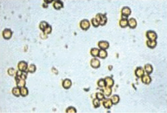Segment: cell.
I'll use <instances>...</instances> for the list:
<instances>
[{
	"mask_svg": "<svg viewBox=\"0 0 167 113\" xmlns=\"http://www.w3.org/2000/svg\"><path fill=\"white\" fill-rule=\"evenodd\" d=\"M28 64L25 61H21L18 65V68L19 70L22 71H26V70L28 69Z\"/></svg>",
	"mask_w": 167,
	"mask_h": 113,
	"instance_id": "obj_9",
	"label": "cell"
},
{
	"mask_svg": "<svg viewBox=\"0 0 167 113\" xmlns=\"http://www.w3.org/2000/svg\"><path fill=\"white\" fill-rule=\"evenodd\" d=\"M105 80L106 83V87H110L113 86L114 84V81L112 78L109 77H106Z\"/></svg>",
	"mask_w": 167,
	"mask_h": 113,
	"instance_id": "obj_19",
	"label": "cell"
},
{
	"mask_svg": "<svg viewBox=\"0 0 167 113\" xmlns=\"http://www.w3.org/2000/svg\"><path fill=\"white\" fill-rule=\"evenodd\" d=\"M43 7L44 8H46L48 7V5H46V3H44L43 4Z\"/></svg>",
	"mask_w": 167,
	"mask_h": 113,
	"instance_id": "obj_35",
	"label": "cell"
},
{
	"mask_svg": "<svg viewBox=\"0 0 167 113\" xmlns=\"http://www.w3.org/2000/svg\"><path fill=\"white\" fill-rule=\"evenodd\" d=\"M146 37L150 41H155L157 38V34L154 31L151 30H148L146 34Z\"/></svg>",
	"mask_w": 167,
	"mask_h": 113,
	"instance_id": "obj_4",
	"label": "cell"
},
{
	"mask_svg": "<svg viewBox=\"0 0 167 113\" xmlns=\"http://www.w3.org/2000/svg\"><path fill=\"white\" fill-rule=\"evenodd\" d=\"M28 72L26 71H22L20 70L17 71L16 72L15 79L16 80H25L27 79Z\"/></svg>",
	"mask_w": 167,
	"mask_h": 113,
	"instance_id": "obj_3",
	"label": "cell"
},
{
	"mask_svg": "<svg viewBox=\"0 0 167 113\" xmlns=\"http://www.w3.org/2000/svg\"><path fill=\"white\" fill-rule=\"evenodd\" d=\"M40 28L43 31L44 34L51 33L52 31L51 26L45 21L40 22Z\"/></svg>",
	"mask_w": 167,
	"mask_h": 113,
	"instance_id": "obj_1",
	"label": "cell"
},
{
	"mask_svg": "<svg viewBox=\"0 0 167 113\" xmlns=\"http://www.w3.org/2000/svg\"><path fill=\"white\" fill-rule=\"evenodd\" d=\"M121 18H127L130 15L131 13V9L128 6H124L121 10Z\"/></svg>",
	"mask_w": 167,
	"mask_h": 113,
	"instance_id": "obj_5",
	"label": "cell"
},
{
	"mask_svg": "<svg viewBox=\"0 0 167 113\" xmlns=\"http://www.w3.org/2000/svg\"><path fill=\"white\" fill-rule=\"evenodd\" d=\"M137 26V21L133 18H131L128 21V26L130 28L133 29Z\"/></svg>",
	"mask_w": 167,
	"mask_h": 113,
	"instance_id": "obj_10",
	"label": "cell"
},
{
	"mask_svg": "<svg viewBox=\"0 0 167 113\" xmlns=\"http://www.w3.org/2000/svg\"><path fill=\"white\" fill-rule=\"evenodd\" d=\"M80 26L83 30H87L90 26L89 21L87 19H84L80 22Z\"/></svg>",
	"mask_w": 167,
	"mask_h": 113,
	"instance_id": "obj_6",
	"label": "cell"
},
{
	"mask_svg": "<svg viewBox=\"0 0 167 113\" xmlns=\"http://www.w3.org/2000/svg\"><path fill=\"white\" fill-rule=\"evenodd\" d=\"M128 20L127 18H122L119 21V25L122 28H124L128 26Z\"/></svg>",
	"mask_w": 167,
	"mask_h": 113,
	"instance_id": "obj_16",
	"label": "cell"
},
{
	"mask_svg": "<svg viewBox=\"0 0 167 113\" xmlns=\"http://www.w3.org/2000/svg\"><path fill=\"white\" fill-rule=\"evenodd\" d=\"M36 67L34 64H31L29 66V68L28 72L30 73H34L36 71Z\"/></svg>",
	"mask_w": 167,
	"mask_h": 113,
	"instance_id": "obj_28",
	"label": "cell"
},
{
	"mask_svg": "<svg viewBox=\"0 0 167 113\" xmlns=\"http://www.w3.org/2000/svg\"><path fill=\"white\" fill-rule=\"evenodd\" d=\"M107 53L105 50H99L98 56L101 59H105L107 56Z\"/></svg>",
	"mask_w": 167,
	"mask_h": 113,
	"instance_id": "obj_21",
	"label": "cell"
},
{
	"mask_svg": "<svg viewBox=\"0 0 167 113\" xmlns=\"http://www.w3.org/2000/svg\"><path fill=\"white\" fill-rule=\"evenodd\" d=\"M21 95L23 97H25L28 96L29 94V91L28 88L25 87H23L20 88Z\"/></svg>",
	"mask_w": 167,
	"mask_h": 113,
	"instance_id": "obj_22",
	"label": "cell"
},
{
	"mask_svg": "<svg viewBox=\"0 0 167 113\" xmlns=\"http://www.w3.org/2000/svg\"><path fill=\"white\" fill-rule=\"evenodd\" d=\"M97 99H98L99 101L102 100L104 98V94L100 92H98L97 93L96 95Z\"/></svg>",
	"mask_w": 167,
	"mask_h": 113,
	"instance_id": "obj_30",
	"label": "cell"
},
{
	"mask_svg": "<svg viewBox=\"0 0 167 113\" xmlns=\"http://www.w3.org/2000/svg\"><path fill=\"white\" fill-rule=\"evenodd\" d=\"M146 44L147 46L150 48L154 49L156 46L157 42L156 40L151 41L148 40L146 41Z\"/></svg>",
	"mask_w": 167,
	"mask_h": 113,
	"instance_id": "obj_18",
	"label": "cell"
},
{
	"mask_svg": "<svg viewBox=\"0 0 167 113\" xmlns=\"http://www.w3.org/2000/svg\"><path fill=\"white\" fill-rule=\"evenodd\" d=\"M90 64L92 67L95 69L99 68L100 66V61L96 58H93L91 60Z\"/></svg>",
	"mask_w": 167,
	"mask_h": 113,
	"instance_id": "obj_8",
	"label": "cell"
},
{
	"mask_svg": "<svg viewBox=\"0 0 167 113\" xmlns=\"http://www.w3.org/2000/svg\"><path fill=\"white\" fill-rule=\"evenodd\" d=\"M111 101L113 104H116L118 103L119 101V98L117 95H114L111 98Z\"/></svg>",
	"mask_w": 167,
	"mask_h": 113,
	"instance_id": "obj_25",
	"label": "cell"
},
{
	"mask_svg": "<svg viewBox=\"0 0 167 113\" xmlns=\"http://www.w3.org/2000/svg\"><path fill=\"white\" fill-rule=\"evenodd\" d=\"M66 112L67 113H75L76 112V109L74 107H69L67 108Z\"/></svg>",
	"mask_w": 167,
	"mask_h": 113,
	"instance_id": "obj_31",
	"label": "cell"
},
{
	"mask_svg": "<svg viewBox=\"0 0 167 113\" xmlns=\"http://www.w3.org/2000/svg\"><path fill=\"white\" fill-rule=\"evenodd\" d=\"M98 45L101 49L105 50L109 48V44L107 41H101L99 42Z\"/></svg>",
	"mask_w": 167,
	"mask_h": 113,
	"instance_id": "obj_11",
	"label": "cell"
},
{
	"mask_svg": "<svg viewBox=\"0 0 167 113\" xmlns=\"http://www.w3.org/2000/svg\"><path fill=\"white\" fill-rule=\"evenodd\" d=\"M99 51V50L96 48H94L91 49V54L92 56L94 57H96L98 56Z\"/></svg>",
	"mask_w": 167,
	"mask_h": 113,
	"instance_id": "obj_24",
	"label": "cell"
},
{
	"mask_svg": "<svg viewBox=\"0 0 167 113\" xmlns=\"http://www.w3.org/2000/svg\"><path fill=\"white\" fill-rule=\"evenodd\" d=\"M53 0H44V1L46 4H48L49 3H50L52 2Z\"/></svg>",
	"mask_w": 167,
	"mask_h": 113,
	"instance_id": "obj_34",
	"label": "cell"
},
{
	"mask_svg": "<svg viewBox=\"0 0 167 113\" xmlns=\"http://www.w3.org/2000/svg\"><path fill=\"white\" fill-rule=\"evenodd\" d=\"M54 7L56 10H60L61 8H63V3L61 0H56L55 2L53 5Z\"/></svg>",
	"mask_w": 167,
	"mask_h": 113,
	"instance_id": "obj_14",
	"label": "cell"
},
{
	"mask_svg": "<svg viewBox=\"0 0 167 113\" xmlns=\"http://www.w3.org/2000/svg\"><path fill=\"white\" fill-rule=\"evenodd\" d=\"M98 85L100 87H106V83L105 80L101 79L98 82Z\"/></svg>",
	"mask_w": 167,
	"mask_h": 113,
	"instance_id": "obj_29",
	"label": "cell"
},
{
	"mask_svg": "<svg viewBox=\"0 0 167 113\" xmlns=\"http://www.w3.org/2000/svg\"><path fill=\"white\" fill-rule=\"evenodd\" d=\"M145 72L148 75H150L152 72L153 71V68L152 66L150 64H147L145 65L144 66Z\"/></svg>",
	"mask_w": 167,
	"mask_h": 113,
	"instance_id": "obj_17",
	"label": "cell"
},
{
	"mask_svg": "<svg viewBox=\"0 0 167 113\" xmlns=\"http://www.w3.org/2000/svg\"><path fill=\"white\" fill-rule=\"evenodd\" d=\"M96 18L99 23L101 26H104L106 24L107 21V18L106 14L98 13L96 16Z\"/></svg>",
	"mask_w": 167,
	"mask_h": 113,
	"instance_id": "obj_2",
	"label": "cell"
},
{
	"mask_svg": "<svg viewBox=\"0 0 167 113\" xmlns=\"http://www.w3.org/2000/svg\"><path fill=\"white\" fill-rule=\"evenodd\" d=\"M12 94L14 95V96L16 97H19L20 94H21V92H20V88L19 87H15L13 88L12 90Z\"/></svg>",
	"mask_w": 167,
	"mask_h": 113,
	"instance_id": "obj_23",
	"label": "cell"
},
{
	"mask_svg": "<svg viewBox=\"0 0 167 113\" xmlns=\"http://www.w3.org/2000/svg\"><path fill=\"white\" fill-rule=\"evenodd\" d=\"M63 86L65 89H69L71 87L72 85V82L68 79H66L63 81L62 83Z\"/></svg>",
	"mask_w": 167,
	"mask_h": 113,
	"instance_id": "obj_15",
	"label": "cell"
},
{
	"mask_svg": "<svg viewBox=\"0 0 167 113\" xmlns=\"http://www.w3.org/2000/svg\"><path fill=\"white\" fill-rule=\"evenodd\" d=\"M104 92L106 96L108 97L111 95V93L112 90L109 87H106L104 88Z\"/></svg>",
	"mask_w": 167,
	"mask_h": 113,
	"instance_id": "obj_26",
	"label": "cell"
},
{
	"mask_svg": "<svg viewBox=\"0 0 167 113\" xmlns=\"http://www.w3.org/2000/svg\"><path fill=\"white\" fill-rule=\"evenodd\" d=\"M15 72V70L13 68H10L8 69V73L9 75L13 76Z\"/></svg>",
	"mask_w": 167,
	"mask_h": 113,
	"instance_id": "obj_33",
	"label": "cell"
},
{
	"mask_svg": "<svg viewBox=\"0 0 167 113\" xmlns=\"http://www.w3.org/2000/svg\"><path fill=\"white\" fill-rule=\"evenodd\" d=\"M141 81L143 83L148 85L151 82V79L150 77L148 75H144L141 77Z\"/></svg>",
	"mask_w": 167,
	"mask_h": 113,
	"instance_id": "obj_13",
	"label": "cell"
},
{
	"mask_svg": "<svg viewBox=\"0 0 167 113\" xmlns=\"http://www.w3.org/2000/svg\"><path fill=\"white\" fill-rule=\"evenodd\" d=\"M91 23L93 26L97 27L99 26L100 23L96 18H93L91 20Z\"/></svg>",
	"mask_w": 167,
	"mask_h": 113,
	"instance_id": "obj_27",
	"label": "cell"
},
{
	"mask_svg": "<svg viewBox=\"0 0 167 113\" xmlns=\"http://www.w3.org/2000/svg\"><path fill=\"white\" fill-rule=\"evenodd\" d=\"M135 72L136 76L137 77L139 78L144 75L145 71L142 67H138L136 69Z\"/></svg>",
	"mask_w": 167,
	"mask_h": 113,
	"instance_id": "obj_12",
	"label": "cell"
},
{
	"mask_svg": "<svg viewBox=\"0 0 167 113\" xmlns=\"http://www.w3.org/2000/svg\"><path fill=\"white\" fill-rule=\"evenodd\" d=\"M112 104L111 99H105L103 101V105L106 108H110Z\"/></svg>",
	"mask_w": 167,
	"mask_h": 113,
	"instance_id": "obj_20",
	"label": "cell"
},
{
	"mask_svg": "<svg viewBox=\"0 0 167 113\" xmlns=\"http://www.w3.org/2000/svg\"><path fill=\"white\" fill-rule=\"evenodd\" d=\"M12 34V32L11 29H6L3 31L2 35L5 39L8 40L11 38Z\"/></svg>",
	"mask_w": 167,
	"mask_h": 113,
	"instance_id": "obj_7",
	"label": "cell"
},
{
	"mask_svg": "<svg viewBox=\"0 0 167 113\" xmlns=\"http://www.w3.org/2000/svg\"><path fill=\"white\" fill-rule=\"evenodd\" d=\"M93 103L95 108H98V107H99L100 106L99 100H98V99H95L93 101Z\"/></svg>",
	"mask_w": 167,
	"mask_h": 113,
	"instance_id": "obj_32",
	"label": "cell"
}]
</instances>
